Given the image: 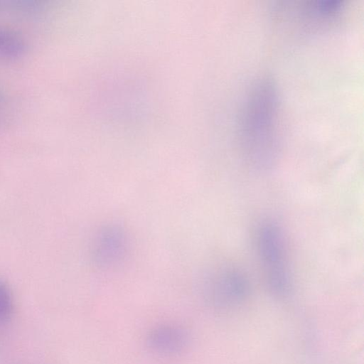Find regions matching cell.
<instances>
[{
	"label": "cell",
	"instance_id": "6da1fadb",
	"mask_svg": "<svg viewBox=\"0 0 364 364\" xmlns=\"http://www.w3.org/2000/svg\"><path fill=\"white\" fill-rule=\"evenodd\" d=\"M255 95L246 117L245 151L251 165L259 170L271 168L276 161L277 146L270 134L274 98L271 86Z\"/></svg>",
	"mask_w": 364,
	"mask_h": 364
},
{
	"label": "cell",
	"instance_id": "7a4b0ae2",
	"mask_svg": "<svg viewBox=\"0 0 364 364\" xmlns=\"http://www.w3.org/2000/svg\"><path fill=\"white\" fill-rule=\"evenodd\" d=\"M256 247L269 286L277 293L286 292L290 287L291 270L281 226L272 220L262 222L257 231Z\"/></svg>",
	"mask_w": 364,
	"mask_h": 364
},
{
	"label": "cell",
	"instance_id": "3957f363",
	"mask_svg": "<svg viewBox=\"0 0 364 364\" xmlns=\"http://www.w3.org/2000/svg\"><path fill=\"white\" fill-rule=\"evenodd\" d=\"M211 291L215 299H238L248 289V280L244 272L233 267L222 269L211 282Z\"/></svg>",
	"mask_w": 364,
	"mask_h": 364
},
{
	"label": "cell",
	"instance_id": "277c9868",
	"mask_svg": "<svg viewBox=\"0 0 364 364\" xmlns=\"http://www.w3.org/2000/svg\"><path fill=\"white\" fill-rule=\"evenodd\" d=\"M147 341L149 347L159 353L170 354L181 351L188 342L185 331L178 327L164 326L151 331Z\"/></svg>",
	"mask_w": 364,
	"mask_h": 364
},
{
	"label": "cell",
	"instance_id": "5b68a950",
	"mask_svg": "<svg viewBox=\"0 0 364 364\" xmlns=\"http://www.w3.org/2000/svg\"><path fill=\"white\" fill-rule=\"evenodd\" d=\"M125 240L120 230L109 229L101 233L95 244L97 259L103 263L112 262L123 252Z\"/></svg>",
	"mask_w": 364,
	"mask_h": 364
},
{
	"label": "cell",
	"instance_id": "8992f818",
	"mask_svg": "<svg viewBox=\"0 0 364 364\" xmlns=\"http://www.w3.org/2000/svg\"><path fill=\"white\" fill-rule=\"evenodd\" d=\"M14 305L11 291L6 284L0 281V330L11 321Z\"/></svg>",
	"mask_w": 364,
	"mask_h": 364
},
{
	"label": "cell",
	"instance_id": "52a82bcc",
	"mask_svg": "<svg viewBox=\"0 0 364 364\" xmlns=\"http://www.w3.org/2000/svg\"><path fill=\"white\" fill-rule=\"evenodd\" d=\"M19 49L18 38L11 33L0 31V52L12 54L18 52Z\"/></svg>",
	"mask_w": 364,
	"mask_h": 364
}]
</instances>
